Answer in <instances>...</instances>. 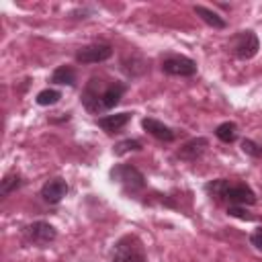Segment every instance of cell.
Segmentation results:
<instances>
[{"mask_svg":"<svg viewBox=\"0 0 262 262\" xmlns=\"http://www.w3.org/2000/svg\"><path fill=\"white\" fill-rule=\"evenodd\" d=\"M125 90H127V84L121 80H104L100 76H92L86 82L80 100L88 113L100 115V113L115 108L119 100L123 98Z\"/></svg>","mask_w":262,"mask_h":262,"instance_id":"cell-1","label":"cell"},{"mask_svg":"<svg viewBox=\"0 0 262 262\" xmlns=\"http://www.w3.org/2000/svg\"><path fill=\"white\" fill-rule=\"evenodd\" d=\"M205 192L217 196V199H223L227 201V207L229 205H239V207H252L256 205V192L246 184V182H231L227 178H215V180H209L205 184Z\"/></svg>","mask_w":262,"mask_h":262,"instance_id":"cell-2","label":"cell"},{"mask_svg":"<svg viewBox=\"0 0 262 262\" xmlns=\"http://www.w3.org/2000/svg\"><path fill=\"white\" fill-rule=\"evenodd\" d=\"M111 262H147L143 242L135 233L121 235L113 248Z\"/></svg>","mask_w":262,"mask_h":262,"instance_id":"cell-3","label":"cell"},{"mask_svg":"<svg viewBox=\"0 0 262 262\" xmlns=\"http://www.w3.org/2000/svg\"><path fill=\"white\" fill-rule=\"evenodd\" d=\"M108 174H111L113 182H117L123 188V192H127V194H135L141 188H145V176L131 164H117L111 168Z\"/></svg>","mask_w":262,"mask_h":262,"instance_id":"cell-4","label":"cell"},{"mask_svg":"<svg viewBox=\"0 0 262 262\" xmlns=\"http://www.w3.org/2000/svg\"><path fill=\"white\" fill-rule=\"evenodd\" d=\"M160 70L166 76H180V78H190L199 72V66L194 59L180 55V53H166L160 59Z\"/></svg>","mask_w":262,"mask_h":262,"instance_id":"cell-5","label":"cell"},{"mask_svg":"<svg viewBox=\"0 0 262 262\" xmlns=\"http://www.w3.org/2000/svg\"><path fill=\"white\" fill-rule=\"evenodd\" d=\"M23 237L29 244H33V246H49L51 242H55L57 229H55L53 223L43 221V219H37V221L27 223L23 227Z\"/></svg>","mask_w":262,"mask_h":262,"instance_id":"cell-6","label":"cell"},{"mask_svg":"<svg viewBox=\"0 0 262 262\" xmlns=\"http://www.w3.org/2000/svg\"><path fill=\"white\" fill-rule=\"evenodd\" d=\"M113 57V45L111 43H88L76 49V61L78 63H102Z\"/></svg>","mask_w":262,"mask_h":262,"instance_id":"cell-7","label":"cell"},{"mask_svg":"<svg viewBox=\"0 0 262 262\" xmlns=\"http://www.w3.org/2000/svg\"><path fill=\"white\" fill-rule=\"evenodd\" d=\"M260 49V41L254 31H239L233 39V53L239 59H252Z\"/></svg>","mask_w":262,"mask_h":262,"instance_id":"cell-8","label":"cell"},{"mask_svg":"<svg viewBox=\"0 0 262 262\" xmlns=\"http://www.w3.org/2000/svg\"><path fill=\"white\" fill-rule=\"evenodd\" d=\"M70 186L63 178H49L45 180V184L41 186V199L47 203V205H57L63 201V196L68 194Z\"/></svg>","mask_w":262,"mask_h":262,"instance_id":"cell-9","label":"cell"},{"mask_svg":"<svg viewBox=\"0 0 262 262\" xmlns=\"http://www.w3.org/2000/svg\"><path fill=\"white\" fill-rule=\"evenodd\" d=\"M131 117H133V113H129V111L115 113V115H102V117L96 119V125H98L106 135H115V133H119V131L131 121Z\"/></svg>","mask_w":262,"mask_h":262,"instance_id":"cell-10","label":"cell"},{"mask_svg":"<svg viewBox=\"0 0 262 262\" xmlns=\"http://www.w3.org/2000/svg\"><path fill=\"white\" fill-rule=\"evenodd\" d=\"M141 127L145 133H149L151 137L160 139V141H174L176 139V131L172 127H168L166 123H162L160 119L154 117H143L141 119Z\"/></svg>","mask_w":262,"mask_h":262,"instance_id":"cell-11","label":"cell"},{"mask_svg":"<svg viewBox=\"0 0 262 262\" xmlns=\"http://www.w3.org/2000/svg\"><path fill=\"white\" fill-rule=\"evenodd\" d=\"M209 147V139L207 137H192L188 139L186 143L180 145V149L176 151V156L180 160H186V162H196Z\"/></svg>","mask_w":262,"mask_h":262,"instance_id":"cell-12","label":"cell"},{"mask_svg":"<svg viewBox=\"0 0 262 262\" xmlns=\"http://www.w3.org/2000/svg\"><path fill=\"white\" fill-rule=\"evenodd\" d=\"M194 14L205 23V25H209V27H213V29H225L227 27V23H225V18L217 12V10H213V8H209V6H203V4H194Z\"/></svg>","mask_w":262,"mask_h":262,"instance_id":"cell-13","label":"cell"},{"mask_svg":"<svg viewBox=\"0 0 262 262\" xmlns=\"http://www.w3.org/2000/svg\"><path fill=\"white\" fill-rule=\"evenodd\" d=\"M51 84L55 86H76V70L72 66H57L51 74Z\"/></svg>","mask_w":262,"mask_h":262,"instance_id":"cell-14","label":"cell"},{"mask_svg":"<svg viewBox=\"0 0 262 262\" xmlns=\"http://www.w3.org/2000/svg\"><path fill=\"white\" fill-rule=\"evenodd\" d=\"M23 182H25V180H23V176H20L18 172H14V170H12V172H6L4 178L0 180V194H2V196H8L10 192L18 190V188L23 186Z\"/></svg>","mask_w":262,"mask_h":262,"instance_id":"cell-15","label":"cell"},{"mask_svg":"<svg viewBox=\"0 0 262 262\" xmlns=\"http://www.w3.org/2000/svg\"><path fill=\"white\" fill-rule=\"evenodd\" d=\"M215 137L223 143H233L237 139V125L233 121H223L215 127Z\"/></svg>","mask_w":262,"mask_h":262,"instance_id":"cell-16","label":"cell"},{"mask_svg":"<svg viewBox=\"0 0 262 262\" xmlns=\"http://www.w3.org/2000/svg\"><path fill=\"white\" fill-rule=\"evenodd\" d=\"M59 98H61V92L57 88H43L41 92H37L35 102L39 106H53L59 102Z\"/></svg>","mask_w":262,"mask_h":262,"instance_id":"cell-17","label":"cell"},{"mask_svg":"<svg viewBox=\"0 0 262 262\" xmlns=\"http://www.w3.org/2000/svg\"><path fill=\"white\" fill-rule=\"evenodd\" d=\"M143 147V143L139 141V139H123V141H119L115 147H113V154L115 156H125V154H129V151H139Z\"/></svg>","mask_w":262,"mask_h":262,"instance_id":"cell-18","label":"cell"},{"mask_svg":"<svg viewBox=\"0 0 262 262\" xmlns=\"http://www.w3.org/2000/svg\"><path fill=\"white\" fill-rule=\"evenodd\" d=\"M242 151L250 158H262V145L254 139H244L242 141Z\"/></svg>","mask_w":262,"mask_h":262,"instance_id":"cell-19","label":"cell"},{"mask_svg":"<svg viewBox=\"0 0 262 262\" xmlns=\"http://www.w3.org/2000/svg\"><path fill=\"white\" fill-rule=\"evenodd\" d=\"M227 215L237 217V219H242V221H254V215H252L246 207H239V205H229V207H227Z\"/></svg>","mask_w":262,"mask_h":262,"instance_id":"cell-20","label":"cell"},{"mask_svg":"<svg viewBox=\"0 0 262 262\" xmlns=\"http://www.w3.org/2000/svg\"><path fill=\"white\" fill-rule=\"evenodd\" d=\"M250 244H252L256 250H262V227H256V229L250 233Z\"/></svg>","mask_w":262,"mask_h":262,"instance_id":"cell-21","label":"cell"}]
</instances>
